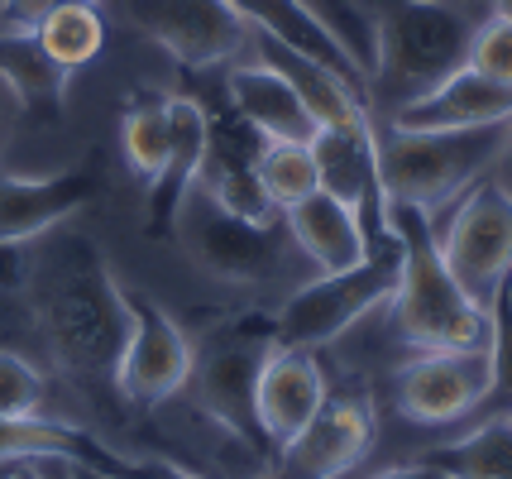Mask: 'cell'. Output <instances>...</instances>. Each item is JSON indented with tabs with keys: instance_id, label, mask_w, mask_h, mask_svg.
Masks as SVG:
<instances>
[{
	"instance_id": "1",
	"label": "cell",
	"mask_w": 512,
	"mask_h": 479,
	"mask_svg": "<svg viewBox=\"0 0 512 479\" xmlns=\"http://www.w3.org/2000/svg\"><path fill=\"white\" fill-rule=\"evenodd\" d=\"M24 297L63 384L106 417L111 408H125L115 384V369L130 341L125 288L115 283L106 254L87 230L53 226L48 235H39Z\"/></svg>"
},
{
	"instance_id": "2",
	"label": "cell",
	"mask_w": 512,
	"mask_h": 479,
	"mask_svg": "<svg viewBox=\"0 0 512 479\" xmlns=\"http://www.w3.org/2000/svg\"><path fill=\"white\" fill-rule=\"evenodd\" d=\"M383 216L402 245L398 293L388 302L398 341L412 350H484L489 345V307L474 302L460 288V278L450 274L431 211L388 197Z\"/></svg>"
},
{
	"instance_id": "3",
	"label": "cell",
	"mask_w": 512,
	"mask_h": 479,
	"mask_svg": "<svg viewBox=\"0 0 512 479\" xmlns=\"http://www.w3.org/2000/svg\"><path fill=\"white\" fill-rule=\"evenodd\" d=\"M374 24V92L398 111L469 58L474 20L455 0H359Z\"/></svg>"
},
{
	"instance_id": "4",
	"label": "cell",
	"mask_w": 512,
	"mask_h": 479,
	"mask_svg": "<svg viewBox=\"0 0 512 479\" xmlns=\"http://www.w3.org/2000/svg\"><path fill=\"white\" fill-rule=\"evenodd\" d=\"M278 345H283L278 312H254V307L225 317L221 326H211L201 336V345H192L187 384L197 393V408L254 456H273L264 427H259V412H254V393H259V374Z\"/></svg>"
},
{
	"instance_id": "5",
	"label": "cell",
	"mask_w": 512,
	"mask_h": 479,
	"mask_svg": "<svg viewBox=\"0 0 512 479\" xmlns=\"http://www.w3.org/2000/svg\"><path fill=\"white\" fill-rule=\"evenodd\" d=\"M503 139H508V120L469 125V130H388L379 139L383 192L436 211L469 192L479 178H489L503 154Z\"/></svg>"
},
{
	"instance_id": "6",
	"label": "cell",
	"mask_w": 512,
	"mask_h": 479,
	"mask_svg": "<svg viewBox=\"0 0 512 479\" xmlns=\"http://www.w3.org/2000/svg\"><path fill=\"white\" fill-rule=\"evenodd\" d=\"M178 240L206 274L235 283V288H268L302 259L283 211L249 221L240 211L221 206L216 197H206L201 187H192L182 202Z\"/></svg>"
},
{
	"instance_id": "7",
	"label": "cell",
	"mask_w": 512,
	"mask_h": 479,
	"mask_svg": "<svg viewBox=\"0 0 512 479\" xmlns=\"http://www.w3.org/2000/svg\"><path fill=\"white\" fill-rule=\"evenodd\" d=\"M402 274V245L388 230L379 245H369V254L340 269V274H321L302 288H292V297L278 312V336L283 345H302V350H321L335 336H345L355 321H364L374 307H388L398 293Z\"/></svg>"
},
{
	"instance_id": "8",
	"label": "cell",
	"mask_w": 512,
	"mask_h": 479,
	"mask_svg": "<svg viewBox=\"0 0 512 479\" xmlns=\"http://www.w3.org/2000/svg\"><path fill=\"white\" fill-rule=\"evenodd\" d=\"M182 96H192L201 106V120H206V154H201L197 187L249 221L273 216L264 187H259V159H264L268 139L235 111V101L225 92V72H182Z\"/></svg>"
},
{
	"instance_id": "9",
	"label": "cell",
	"mask_w": 512,
	"mask_h": 479,
	"mask_svg": "<svg viewBox=\"0 0 512 479\" xmlns=\"http://www.w3.org/2000/svg\"><path fill=\"white\" fill-rule=\"evenodd\" d=\"M125 24L154 39L178 72L221 68L249 39V20L230 0H125Z\"/></svg>"
},
{
	"instance_id": "10",
	"label": "cell",
	"mask_w": 512,
	"mask_h": 479,
	"mask_svg": "<svg viewBox=\"0 0 512 479\" xmlns=\"http://www.w3.org/2000/svg\"><path fill=\"white\" fill-rule=\"evenodd\" d=\"M436 235L460 288L489 307V297L512 274V197L493 178H479L469 192H460L450 226Z\"/></svg>"
},
{
	"instance_id": "11",
	"label": "cell",
	"mask_w": 512,
	"mask_h": 479,
	"mask_svg": "<svg viewBox=\"0 0 512 479\" xmlns=\"http://www.w3.org/2000/svg\"><path fill=\"white\" fill-rule=\"evenodd\" d=\"M125 312H130V341L115 369L120 403L130 412L163 408L192 374V341L149 293L125 288Z\"/></svg>"
},
{
	"instance_id": "12",
	"label": "cell",
	"mask_w": 512,
	"mask_h": 479,
	"mask_svg": "<svg viewBox=\"0 0 512 479\" xmlns=\"http://www.w3.org/2000/svg\"><path fill=\"white\" fill-rule=\"evenodd\" d=\"M379 412L369 393H326L316 417L273 456V479H340L369 456Z\"/></svg>"
},
{
	"instance_id": "13",
	"label": "cell",
	"mask_w": 512,
	"mask_h": 479,
	"mask_svg": "<svg viewBox=\"0 0 512 479\" xmlns=\"http://www.w3.org/2000/svg\"><path fill=\"white\" fill-rule=\"evenodd\" d=\"M493 384L489 345L484 350H417L393 379V398L407 422L446 427L484 408Z\"/></svg>"
},
{
	"instance_id": "14",
	"label": "cell",
	"mask_w": 512,
	"mask_h": 479,
	"mask_svg": "<svg viewBox=\"0 0 512 479\" xmlns=\"http://www.w3.org/2000/svg\"><path fill=\"white\" fill-rule=\"evenodd\" d=\"M106 192V149H87L72 168H58L48 178H20L0 173V240H39L67 216H77Z\"/></svg>"
},
{
	"instance_id": "15",
	"label": "cell",
	"mask_w": 512,
	"mask_h": 479,
	"mask_svg": "<svg viewBox=\"0 0 512 479\" xmlns=\"http://www.w3.org/2000/svg\"><path fill=\"white\" fill-rule=\"evenodd\" d=\"M326 393L331 388H326V374L316 365V350H302V345L273 350V360L259 374V393H254V412H259V427H264V441L273 456L312 422L316 408L326 403Z\"/></svg>"
},
{
	"instance_id": "16",
	"label": "cell",
	"mask_w": 512,
	"mask_h": 479,
	"mask_svg": "<svg viewBox=\"0 0 512 479\" xmlns=\"http://www.w3.org/2000/svg\"><path fill=\"white\" fill-rule=\"evenodd\" d=\"M503 120H512V87L460 63L446 82L398 106L388 130H469V125H503Z\"/></svg>"
},
{
	"instance_id": "17",
	"label": "cell",
	"mask_w": 512,
	"mask_h": 479,
	"mask_svg": "<svg viewBox=\"0 0 512 479\" xmlns=\"http://www.w3.org/2000/svg\"><path fill=\"white\" fill-rule=\"evenodd\" d=\"M201 154H206L201 106L192 96L173 92V144H168L163 173L149 183V197H144V235L149 240H178V216H182L187 192L197 187Z\"/></svg>"
},
{
	"instance_id": "18",
	"label": "cell",
	"mask_w": 512,
	"mask_h": 479,
	"mask_svg": "<svg viewBox=\"0 0 512 479\" xmlns=\"http://www.w3.org/2000/svg\"><path fill=\"white\" fill-rule=\"evenodd\" d=\"M225 92L235 101V111L245 115L264 139H297V144H307L316 135L312 106L297 96V87H292L283 72L268 68V63L230 68L225 72Z\"/></svg>"
},
{
	"instance_id": "19",
	"label": "cell",
	"mask_w": 512,
	"mask_h": 479,
	"mask_svg": "<svg viewBox=\"0 0 512 479\" xmlns=\"http://www.w3.org/2000/svg\"><path fill=\"white\" fill-rule=\"evenodd\" d=\"M254 44H259V63L283 72L292 87H297V96L312 106L316 125H345V120H364L369 115V92L355 87V82H345L335 68L316 63L302 48L283 44V39H273L264 29H254Z\"/></svg>"
},
{
	"instance_id": "20",
	"label": "cell",
	"mask_w": 512,
	"mask_h": 479,
	"mask_svg": "<svg viewBox=\"0 0 512 479\" xmlns=\"http://www.w3.org/2000/svg\"><path fill=\"white\" fill-rule=\"evenodd\" d=\"M283 221H288L302 259H312L321 274H340V269H350V264H359V259L369 254V240H364L359 216L345 202H335L331 192L302 197L297 206L283 211Z\"/></svg>"
},
{
	"instance_id": "21",
	"label": "cell",
	"mask_w": 512,
	"mask_h": 479,
	"mask_svg": "<svg viewBox=\"0 0 512 479\" xmlns=\"http://www.w3.org/2000/svg\"><path fill=\"white\" fill-rule=\"evenodd\" d=\"M0 82L15 92L24 115H34L44 125L63 120L72 72L48 58V48L39 44L34 29H0Z\"/></svg>"
},
{
	"instance_id": "22",
	"label": "cell",
	"mask_w": 512,
	"mask_h": 479,
	"mask_svg": "<svg viewBox=\"0 0 512 479\" xmlns=\"http://www.w3.org/2000/svg\"><path fill=\"white\" fill-rule=\"evenodd\" d=\"M230 5H235V10L249 20V29H264V34H273V39L302 48L307 58H316V63L335 68L345 82L364 87V72H359V63L350 58V48H345L331 29H326V20L316 15L307 0H230Z\"/></svg>"
},
{
	"instance_id": "23",
	"label": "cell",
	"mask_w": 512,
	"mask_h": 479,
	"mask_svg": "<svg viewBox=\"0 0 512 479\" xmlns=\"http://www.w3.org/2000/svg\"><path fill=\"white\" fill-rule=\"evenodd\" d=\"M120 144H125L130 173L149 187L163 173L168 144H173V92L139 87V92L125 96V106H120Z\"/></svg>"
},
{
	"instance_id": "24",
	"label": "cell",
	"mask_w": 512,
	"mask_h": 479,
	"mask_svg": "<svg viewBox=\"0 0 512 479\" xmlns=\"http://www.w3.org/2000/svg\"><path fill=\"white\" fill-rule=\"evenodd\" d=\"M422 460L450 479H512V417L493 412L460 441L431 446Z\"/></svg>"
},
{
	"instance_id": "25",
	"label": "cell",
	"mask_w": 512,
	"mask_h": 479,
	"mask_svg": "<svg viewBox=\"0 0 512 479\" xmlns=\"http://www.w3.org/2000/svg\"><path fill=\"white\" fill-rule=\"evenodd\" d=\"M34 34L48 48V58L67 72L87 68L106 48V20L96 15V5H63V10H53V15L34 24Z\"/></svg>"
},
{
	"instance_id": "26",
	"label": "cell",
	"mask_w": 512,
	"mask_h": 479,
	"mask_svg": "<svg viewBox=\"0 0 512 479\" xmlns=\"http://www.w3.org/2000/svg\"><path fill=\"white\" fill-rule=\"evenodd\" d=\"M259 187L273 211H288L302 197L321 192L316 183V159H312V139L297 144V139H268L264 159H259Z\"/></svg>"
},
{
	"instance_id": "27",
	"label": "cell",
	"mask_w": 512,
	"mask_h": 479,
	"mask_svg": "<svg viewBox=\"0 0 512 479\" xmlns=\"http://www.w3.org/2000/svg\"><path fill=\"white\" fill-rule=\"evenodd\" d=\"M489 369H493V384L484 408L512 412V283L508 278L489 297Z\"/></svg>"
},
{
	"instance_id": "28",
	"label": "cell",
	"mask_w": 512,
	"mask_h": 479,
	"mask_svg": "<svg viewBox=\"0 0 512 479\" xmlns=\"http://www.w3.org/2000/svg\"><path fill=\"white\" fill-rule=\"evenodd\" d=\"M307 5L326 20V29H331L335 39L350 48V58L359 63L364 82H369L379 48H374V24H369V15H364V5H359V0H307Z\"/></svg>"
},
{
	"instance_id": "29",
	"label": "cell",
	"mask_w": 512,
	"mask_h": 479,
	"mask_svg": "<svg viewBox=\"0 0 512 479\" xmlns=\"http://www.w3.org/2000/svg\"><path fill=\"white\" fill-rule=\"evenodd\" d=\"M48 379L15 350H0V417H39Z\"/></svg>"
},
{
	"instance_id": "30",
	"label": "cell",
	"mask_w": 512,
	"mask_h": 479,
	"mask_svg": "<svg viewBox=\"0 0 512 479\" xmlns=\"http://www.w3.org/2000/svg\"><path fill=\"white\" fill-rule=\"evenodd\" d=\"M474 72H484L493 82H508L512 87V20L489 10L484 20L474 24V39H469V58Z\"/></svg>"
},
{
	"instance_id": "31",
	"label": "cell",
	"mask_w": 512,
	"mask_h": 479,
	"mask_svg": "<svg viewBox=\"0 0 512 479\" xmlns=\"http://www.w3.org/2000/svg\"><path fill=\"white\" fill-rule=\"evenodd\" d=\"M63 5H101V0H0V29H34Z\"/></svg>"
},
{
	"instance_id": "32",
	"label": "cell",
	"mask_w": 512,
	"mask_h": 479,
	"mask_svg": "<svg viewBox=\"0 0 512 479\" xmlns=\"http://www.w3.org/2000/svg\"><path fill=\"white\" fill-rule=\"evenodd\" d=\"M34 264V240H0V293H24Z\"/></svg>"
},
{
	"instance_id": "33",
	"label": "cell",
	"mask_w": 512,
	"mask_h": 479,
	"mask_svg": "<svg viewBox=\"0 0 512 479\" xmlns=\"http://www.w3.org/2000/svg\"><path fill=\"white\" fill-rule=\"evenodd\" d=\"M374 479H450V475H441L436 465H426V460L417 456V460H407V465H388V470H379Z\"/></svg>"
},
{
	"instance_id": "34",
	"label": "cell",
	"mask_w": 512,
	"mask_h": 479,
	"mask_svg": "<svg viewBox=\"0 0 512 479\" xmlns=\"http://www.w3.org/2000/svg\"><path fill=\"white\" fill-rule=\"evenodd\" d=\"M53 465H58L63 479H130V475H111V470H96L87 460H67V456H53Z\"/></svg>"
},
{
	"instance_id": "35",
	"label": "cell",
	"mask_w": 512,
	"mask_h": 479,
	"mask_svg": "<svg viewBox=\"0 0 512 479\" xmlns=\"http://www.w3.org/2000/svg\"><path fill=\"white\" fill-rule=\"evenodd\" d=\"M20 101H15V92L0 82V149L10 144V135H15V120H20Z\"/></svg>"
},
{
	"instance_id": "36",
	"label": "cell",
	"mask_w": 512,
	"mask_h": 479,
	"mask_svg": "<svg viewBox=\"0 0 512 479\" xmlns=\"http://www.w3.org/2000/svg\"><path fill=\"white\" fill-rule=\"evenodd\" d=\"M489 178L512 197V120H508V139H503V154H498V163H493Z\"/></svg>"
},
{
	"instance_id": "37",
	"label": "cell",
	"mask_w": 512,
	"mask_h": 479,
	"mask_svg": "<svg viewBox=\"0 0 512 479\" xmlns=\"http://www.w3.org/2000/svg\"><path fill=\"white\" fill-rule=\"evenodd\" d=\"M149 479H201V475H192V470H178V465H154V475Z\"/></svg>"
},
{
	"instance_id": "38",
	"label": "cell",
	"mask_w": 512,
	"mask_h": 479,
	"mask_svg": "<svg viewBox=\"0 0 512 479\" xmlns=\"http://www.w3.org/2000/svg\"><path fill=\"white\" fill-rule=\"evenodd\" d=\"M10 479H48V475H44V460H24V465H20V470H15Z\"/></svg>"
},
{
	"instance_id": "39",
	"label": "cell",
	"mask_w": 512,
	"mask_h": 479,
	"mask_svg": "<svg viewBox=\"0 0 512 479\" xmlns=\"http://www.w3.org/2000/svg\"><path fill=\"white\" fill-rule=\"evenodd\" d=\"M20 465H24V460H0V479H10L15 470H20Z\"/></svg>"
},
{
	"instance_id": "40",
	"label": "cell",
	"mask_w": 512,
	"mask_h": 479,
	"mask_svg": "<svg viewBox=\"0 0 512 479\" xmlns=\"http://www.w3.org/2000/svg\"><path fill=\"white\" fill-rule=\"evenodd\" d=\"M493 10H498V15H508V20H512V0H493Z\"/></svg>"
},
{
	"instance_id": "41",
	"label": "cell",
	"mask_w": 512,
	"mask_h": 479,
	"mask_svg": "<svg viewBox=\"0 0 512 479\" xmlns=\"http://www.w3.org/2000/svg\"><path fill=\"white\" fill-rule=\"evenodd\" d=\"M508 417H512V412H508Z\"/></svg>"
}]
</instances>
